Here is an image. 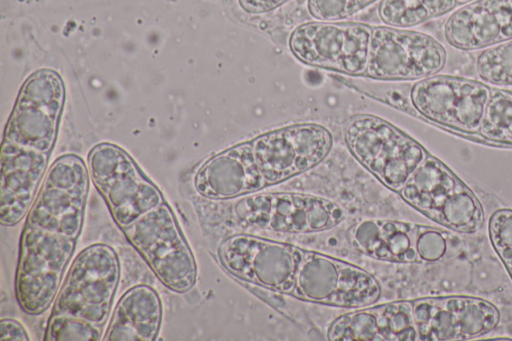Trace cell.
<instances>
[{
    "label": "cell",
    "mask_w": 512,
    "mask_h": 341,
    "mask_svg": "<svg viewBox=\"0 0 512 341\" xmlns=\"http://www.w3.org/2000/svg\"><path fill=\"white\" fill-rule=\"evenodd\" d=\"M353 245L362 253L384 261V249L380 232V220H364L351 231Z\"/></svg>",
    "instance_id": "f546056e"
},
{
    "label": "cell",
    "mask_w": 512,
    "mask_h": 341,
    "mask_svg": "<svg viewBox=\"0 0 512 341\" xmlns=\"http://www.w3.org/2000/svg\"><path fill=\"white\" fill-rule=\"evenodd\" d=\"M74 249L75 239L26 223L15 283L24 312L38 315L52 304Z\"/></svg>",
    "instance_id": "7a4b0ae2"
},
{
    "label": "cell",
    "mask_w": 512,
    "mask_h": 341,
    "mask_svg": "<svg viewBox=\"0 0 512 341\" xmlns=\"http://www.w3.org/2000/svg\"><path fill=\"white\" fill-rule=\"evenodd\" d=\"M378 333L384 341H417L412 301H395L374 307Z\"/></svg>",
    "instance_id": "cb8c5ba5"
},
{
    "label": "cell",
    "mask_w": 512,
    "mask_h": 341,
    "mask_svg": "<svg viewBox=\"0 0 512 341\" xmlns=\"http://www.w3.org/2000/svg\"><path fill=\"white\" fill-rule=\"evenodd\" d=\"M445 48L433 37L390 26L373 27L365 75L377 80H420L440 72Z\"/></svg>",
    "instance_id": "8992f818"
},
{
    "label": "cell",
    "mask_w": 512,
    "mask_h": 341,
    "mask_svg": "<svg viewBox=\"0 0 512 341\" xmlns=\"http://www.w3.org/2000/svg\"><path fill=\"white\" fill-rule=\"evenodd\" d=\"M484 220L480 202L464 184L441 206L436 222L461 233H474Z\"/></svg>",
    "instance_id": "7402d4cb"
},
{
    "label": "cell",
    "mask_w": 512,
    "mask_h": 341,
    "mask_svg": "<svg viewBox=\"0 0 512 341\" xmlns=\"http://www.w3.org/2000/svg\"><path fill=\"white\" fill-rule=\"evenodd\" d=\"M89 177L77 155L59 157L48 170L27 223L76 240L82 229Z\"/></svg>",
    "instance_id": "52a82bcc"
},
{
    "label": "cell",
    "mask_w": 512,
    "mask_h": 341,
    "mask_svg": "<svg viewBox=\"0 0 512 341\" xmlns=\"http://www.w3.org/2000/svg\"><path fill=\"white\" fill-rule=\"evenodd\" d=\"M505 266H506L510 276L512 277V260L508 264H506Z\"/></svg>",
    "instance_id": "d590c367"
},
{
    "label": "cell",
    "mask_w": 512,
    "mask_h": 341,
    "mask_svg": "<svg viewBox=\"0 0 512 341\" xmlns=\"http://www.w3.org/2000/svg\"><path fill=\"white\" fill-rule=\"evenodd\" d=\"M458 4H466L472 0H456Z\"/></svg>",
    "instance_id": "8d00e7d4"
},
{
    "label": "cell",
    "mask_w": 512,
    "mask_h": 341,
    "mask_svg": "<svg viewBox=\"0 0 512 341\" xmlns=\"http://www.w3.org/2000/svg\"><path fill=\"white\" fill-rule=\"evenodd\" d=\"M492 90L482 82L447 75L420 79L410 91L424 119L465 134H478Z\"/></svg>",
    "instance_id": "7c38bea8"
},
{
    "label": "cell",
    "mask_w": 512,
    "mask_h": 341,
    "mask_svg": "<svg viewBox=\"0 0 512 341\" xmlns=\"http://www.w3.org/2000/svg\"><path fill=\"white\" fill-rule=\"evenodd\" d=\"M88 171L114 221L123 230L164 203L160 190L141 173L133 159L114 144L100 143L91 149Z\"/></svg>",
    "instance_id": "3957f363"
},
{
    "label": "cell",
    "mask_w": 512,
    "mask_h": 341,
    "mask_svg": "<svg viewBox=\"0 0 512 341\" xmlns=\"http://www.w3.org/2000/svg\"><path fill=\"white\" fill-rule=\"evenodd\" d=\"M372 27L354 22L315 21L296 27L289 37L302 63L349 75H364Z\"/></svg>",
    "instance_id": "ba28073f"
},
{
    "label": "cell",
    "mask_w": 512,
    "mask_h": 341,
    "mask_svg": "<svg viewBox=\"0 0 512 341\" xmlns=\"http://www.w3.org/2000/svg\"><path fill=\"white\" fill-rule=\"evenodd\" d=\"M419 259L435 262L443 259L447 252V241L444 234L434 228L419 226L416 241Z\"/></svg>",
    "instance_id": "1f68e13d"
},
{
    "label": "cell",
    "mask_w": 512,
    "mask_h": 341,
    "mask_svg": "<svg viewBox=\"0 0 512 341\" xmlns=\"http://www.w3.org/2000/svg\"><path fill=\"white\" fill-rule=\"evenodd\" d=\"M456 0H381L378 15L390 27L409 28L454 9Z\"/></svg>",
    "instance_id": "44dd1931"
},
{
    "label": "cell",
    "mask_w": 512,
    "mask_h": 341,
    "mask_svg": "<svg viewBox=\"0 0 512 341\" xmlns=\"http://www.w3.org/2000/svg\"><path fill=\"white\" fill-rule=\"evenodd\" d=\"M308 11L326 22L344 20L359 12L353 0H308Z\"/></svg>",
    "instance_id": "4dcf8cb0"
},
{
    "label": "cell",
    "mask_w": 512,
    "mask_h": 341,
    "mask_svg": "<svg viewBox=\"0 0 512 341\" xmlns=\"http://www.w3.org/2000/svg\"><path fill=\"white\" fill-rule=\"evenodd\" d=\"M463 185L447 166L428 155L399 193L408 204L435 221L446 199Z\"/></svg>",
    "instance_id": "ffe728a7"
},
{
    "label": "cell",
    "mask_w": 512,
    "mask_h": 341,
    "mask_svg": "<svg viewBox=\"0 0 512 341\" xmlns=\"http://www.w3.org/2000/svg\"><path fill=\"white\" fill-rule=\"evenodd\" d=\"M291 294L314 303L360 308L377 302L381 288L371 274L355 265L305 251Z\"/></svg>",
    "instance_id": "30bf717a"
},
{
    "label": "cell",
    "mask_w": 512,
    "mask_h": 341,
    "mask_svg": "<svg viewBox=\"0 0 512 341\" xmlns=\"http://www.w3.org/2000/svg\"><path fill=\"white\" fill-rule=\"evenodd\" d=\"M65 98L61 77L42 69L23 84L6 125L4 140L49 154L58 130Z\"/></svg>",
    "instance_id": "4fadbf2b"
},
{
    "label": "cell",
    "mask_w": 512,
    "mask_h": 341,
    "mask_svg": "<svg viewBox=\"0 0 512 341\" xmlns=\"http://www.w3.org/2000/svg\"><path fill=\"white\" fill-rule=\"evenodd\" d=\"M115 250L102 243L84 248L74 259L53 313L73 315L101 326L107 320L120 280Z\"/></svg>",
    "instance_id": "5b68a950"
},
{
    "label": "cell",
    "mask_w": 512,
    "mask_h": 341,
    "mask_svg": "<svg viewBox=\"0 0 512 341\" xmlns=\"http://www.w3.org/2000/svg\"><path fill=\"white\" fill-rule=\"evenodd\" d=\"M510 1H511V4H512V0H510Z\"/></svg>",
    "instance_id": "74e56055"
},
{
    "label": "cell",
    "mask_w": 512,
    "mask_h": 341,
    "mask_svg": "<svg viewBox=\"0 0 512 341\" xmlns=\"http://www.w3.org/2000/svg\"><path fill=\"white\" fill-rule=\"evenodd\" d=\"M328 339L380 341L374 307L350 312L337 318L329 328Z\"/></svg>",
    "instance_id": "484cf974"
},
{
    "label": "cell",
    "mask_w": 512,
    "mask_h": 341,
    "mask_svg": "<svg viewBox=\"0 0 512 341\" xmlns=\"http://www.w3.org/2000/svg\"><path fill=\"white\" fill-rule=\"evenodd\" d=\"M358 11L364 9L365 7L369 6L370 4H372L373 2H375L376 0H353Z\"/></svg>",
    "instance_id": "e575fe53"
},
{
    "label": "cell",
    "mask_w": 512,
    "mask_h": 341,
    "mask_svg": "<svg viewBox=\"0 0 512 341\" xmlns=\"http://www.w3.org/2000/svg\"><path fill=\"white\" fill-rule=\"evenodd\" d=\"M481 80L494 85H512V39L485 48L477 57Z\"/></svg>",
    "instance_id": "4316f807"
},
{
    "label": "cell",
    "mask_w": 512,
    "mask_h": 341,
    "mask_svg": "<svg viewBox=\"0 0 512 341\" xmlns=\"http://www.w3.org/2000/svg\"><path fill=\"white\" fill-rule=\"evenodd\" d=\"M123 231L166 288L184 293L194 286L197 267L193 253L165 202Z\"/></svg>",
    "instance_id": "277c9868"
},
{
    "label": "cell",
    "mask_w": 512,
    "mask_h": 341,
    "mask_svg": "<svg viewBox=\"0 0 512 341\" xmlns=\"http://www.w3.org/2000/svg\"><path fill=\"white\" fill-rule=\"evenodd\" d=\"M344 137L353 156L385 186L400 192L427 158L426 150L389 122L369 114L351 117Z\"/></svg>",
    "instance_id": "6da1fadb"
},
{
    "label": "cell",
    "mask_w": 512,
    "mask_h": 341,
    "mask_svg": "<svg viewBox=\"0 0 512 341\" xmlns=\"http://www.w3.org/2000/svg\"><path fill=\"white\" fill-rule=\"evenodd\" d=\"M235 211L248 226L281 233L319 232L344 218L335 202L296 192L251 193L237 203Z\"/></svg>",
    "instance_id": "9c48e42d"
},
{
    "label": "cell",
    "mask_w": 512,
    "mask_h": 341,
    "mask_svg": "<svg viewBox=\"0 0 512 341\" xmlns=\"http://www.w3.org/2000/svg\"><path fill=\"white\" fill-rule=\"evenodd\" d=\"M251 142L256 163L269 186L318 165L329 154L333 138L322 125L302 123L264 133Z\"/></svg>",
    "instance_id": "5bb4252c"
},
{
    "label": "cell",
    "mask_w": 512,
    "mask_h": 341,
    "mask_svg": "<svg viewBox=\"0 0 512 341\" xmlns=\"http://www.w3.org/2000/svg\"><path fill=\"white\" fill-rule=\"evenodd\" d=\"M412 306L420 341L470 340L494 330L500 319L492 303L471 296L420 298Z\"/></svg>",
    "instance_id": "9a60e30c"
},
{
    "label": "cell",
    "mask_w": 512,
    "mask_h": 341,
    "mask_svg": "<svg viewBox=\"0 0 512 341\" xmlns=\"http://www.w3.org/2000/svg\"><path fill=\"white\" fill-rule=\"evenodd\" d=\"M101 335L99 325L73 315L53 313L47 325L45 339L49 341H96L101 338Z\"/></svg>",
    "instance_id": "83f0119b"
},
{
    "label": "cell",
    "mask_w": 512,
    "mask_h": 341,
    "mask_svg": "<svg viewBox=\"0 0 512 341\" xmlns=\"http://www.w3.org/2000/svg\"><path fill=\"white\" fill-rule=\"evenodd\" d=\"M489 238L498 256L506 265L512 260V210L494 212L488 225Z\"/></svg>",
    "instance_id": "f1b7e54d"
},
{
    "label": "cell",
    "mask_w": 512,
    "mask_h": 341,
    "mask_svg": "<svg viewBox=\"0 0 512 341\" xmlns=\"http://www.w3.org/2000/svg\"><path fill=\"white\" fill-rule=\"evenodd\" d=\"M0 340L27 341L29 337L21 323L14 319L4 318L0 322Z\"/></svg>",
    "instance_id": "d6a6232c"
},
{
    "label": "cell",
    "mask_w": 512,
    "mask_h": 341,
    "mask_svg": "<svg viewBox=\"0 0 512 341\" xmlns=\"http://www.w3.org/2000/svg\"><path fill=\"white\" fill-rule=\"evenodd\" d=\"M194 187L203 197L217 200L255 193L266 187L252 142L237 144L207 160L195 175Z\"/></svg>",
    "instance_id": "ac0fdd59"
},
{
    "label": "cell",
    "mask_w": 512,
    "mask_h": 341,
    "mask_svg": "<svg viewBox=\"0 0 512 341\" xmlns=\"http://www.w3.org/2000/svg\"><path fill=\"white\" fill-rule=\"evenodd\" d=\"M49 154L4 140L1 150L0 222L12 226L32 207Z\"/></svg>",
    "instance_id": "2e32d148"
},
{
    "label": "cell",
    "mask_w": 512,
    "mask_h": 341,
    "mask_svg": "<svg viewBox=\"0 0 512 341\" xmlns=\"http://www.w3.org/2000/svg\"><path fill=\"white\" fill-rule=\"evenodd\" d=\"M304 252L290 244L236 234L220 244L218 257L222 266L236 278L291 294Z\"/></svg>",
    "instance_id": "8fae6325"
},
{
    "label": "cell",
    "mask_w": 512,
    "mask_h": 341,
    "mask_svg": "<svg viewBox=\"0 0 512 341\" xmlns=\"http://www.w3.org/2000/svg\"><path fill=\"white\" fill-rule=\"evenodd\" d=\"M288 0H238L239 6L247 13L261 14L272 11Z\"/></svg>",
    "instance_id": "836d02e7"
},
{
    "label": "cell",
    "mask_w": 512,
    "mask_h": 341,
    "mask_svg": "<svg viewBox=\"0 0 512 341\" xmlns=\"http://www.w3.org/2000/svg\"><path fill=\"white\" fill-rule=\"evenodd\" d=\"M478 134L494 143L512 145V93L492 90Z\"/></svg>",
    "instance_id": "603a6c76"
},
{
    "label": "cell",
    "mask_w": 512,
    "mask_h": 341,
    "mask_svg": "<svg viewBox=\"0 0 512 341\" xmlns=\"http://www.w3.org/2000/svg\"><path fill=\"white\" fill-rule=\"evenodd\" d=\"M454 48L472 51L512 39L510 0H472L454 11L443 28Z\"/></svg>",
    "instance_id": "e0dca14e"
},
{
    "label": "cell",
    "mask_w": 512,
    "mask_h": 341,
    "mask_svg": "<svg viewBox=\"0 0 512 341\" xmlns=\"http://www.w3.org/2000/svg\"><path fill=\"white\" fill-rule=\"evenodd\" d=\"M418 225L392 220H380L384 261L409 263L419 257L416 250Z\"/></svg>",
    "instance_id": "d4e9b609"
},
{
    "label": "cell",
    "mask_w": 512,
    "mask_h": 341,
    "mask_svg": "<svg viewBox=\"0 0 512 341\" xmlns=\"http://www.w3.org/2000/svg\"><path fill=\"white\" fill-rule=\"evenodd\" d=\"M161 301L156 291L147 285L130 288L119 300L105 340L152 341L160 331Z\"/></svg>",
    "instance_id": "d6986e66"
}]
</instances>
